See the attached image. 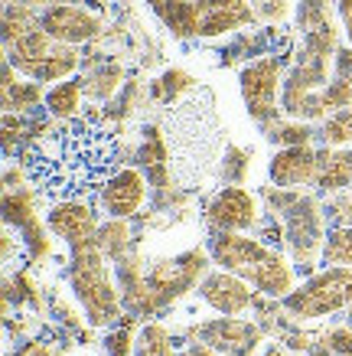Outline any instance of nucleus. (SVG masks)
<instances>
[{
    "label": "nucleus",
    "instance_id": "nucleus-26",
    "mask_svg": "<svg viewBox=\"0 0 352 356\" xmlns=\"http://www.w3.org/2000/svg\"><path fill=\"white\" fill-rule=\"evenodd\" d=\"M261 134H265L274 147H307V144H313V138H317L320 131L313 128L310 121H297V118L280 115V118L261 124Z\"/></svg>",
    "mask_w": 352,
    "mask_h": 356
},
{
    "label": "nucleus",
    "instance_id": "nucleus-18",
    "mask_svg": "<svg viewBox=\"0 0 352 356\" xmlns=\"http://www.w3.org/2000/svg\"><path fill=\"white\" fill-rule=\"evenodd\" d=\"M317 177V147H278L267 161V180L280 190H307Z\"/></svg>",
    "mask_w": 352,
    "mask_h": 356
},
{
    "label": "nucleus",
    "instance_id": "nucleus-13",
    "mask_svg": "<svg viewBox=\"0 0 352 356\" xmlns=\"http://www.w3.org/2000/svg\"><path fill=\"white\" fill-rule=\"evenodd\" d=\"M98 209L101 206H95V200H53L46 209V226L72 252V248L95 242L98 229H101Z\"/></svg>",
    "mask_w": 352,
    "mask_h": 356
},
{
    "label": "nucleus",
    "instance_id": "nucleus-44",
    "mask_svg": "<svg viewBox=\"0 0 352 356\" xmlns=\"http://www.w3.org/2000/svg\"><path fill=\"white\" fill-rule=\"evenodd\" d=\"M115 3H131V0H115Z\"/></svg>",
    "mask_w": 352,
    "mask_h": 356
},
{
    "label": "nucleus",
    "instance_id": "nucleus-34",
    "mask_svg": "<svg viewBox=\"0 0 352 356\" xmlns=\"http://www.w3.org/2000/svg\"><path fill=\"white\" fill-rule=\"evenodd\" d=\"M323 265H330V268H352V226H333L326 232Z\"/></svg>",
    "mask_w": 352,
    "mask_h": 356
},
{
    "label": "nucleus",
    "instance_id": "nucleus-16",
    "mask_svg": "<svg viewBox=\"0 0 352 356\" xmlns=\"http://www.w3.org/2000/svg\"><path fill=\"white\" fill-rule=\"evenodd\" d=\"M196 10H199V40L242 33L261 20L251 0H196Z\"/></svg>",
    "mask_w": 352,
    "mask_h": 356
},
{
    "label": "nucleus",
    "instance_id": "nucleus-38",
    "mask_svg": "<svg viewBox=\"0 0 352 356\" xmlns=\"http://www.w3.org/2000/svg\"><path fill=\"white\" fill-rule=\"evenodd\" d=\"M251 3H255L258 17L274 26V23H284L290 13H294V3H297V0H251Z\"/></svg>",
    "mask_w": 352,
    "mask_h": 356
},
{
    "label": "nucleus",
    "instance_id": "nucleus-42",
    "mask_svg": "<svg viewBox=\"0 0 352 356\" xmlns=\"http://www.w3.org/2000/svg\"><path fill=\"white\" fill-rule=\"evenodd\" d=\"M258 356H287V353H284V350H280V346L274 343V346H267V350H261Z\"/></svg>",
    "mask_w": 352,
    "mask_h": 356
},
{
    "label": "nucleus",
    "instance_id": "nucleus-28",
    "mask_svg": "<svg viewBox=\"0 0 352 356\" xmlns=\"http://www.w3.org/2000/svg\"><path fill=\"white\" fill-rule=\"evenodd\" d=\"M134 356H180V340L160 321H144L137 330Z\"/></svg>",
    "mask_w": 352,
    "mask_h": 356
},
{
    "label": "nucleus",
    "instance_id": "nucleus-41",
    "mask_svg": "<svg viewBox=\"0 0 352 356\" xmlns=\"http://www.w3.org/2000/svg\"><path fill=\"white\" fill-rule=\"evenodd\" d=\"M180 356H222V353H215L212 346L199 343V340H190V346H186V350H180Z\"/></svg>",
    "mask_w": 352,
    "mask_h": 356
},
{
    "label": "nucleus",
    "instance_id": "nucleus-5",
    "mask_svg": "<svg viewBox=\"0 0 352 356\" xmlns=\"http://www.w3.org/2000/svg\"><path fill=\"white\" fill-rule=\"evenodd\" d=\"M167 140L176 151V177L183 184L203 180L219 157V121L212 111V95L199 88L180 98L167 115Z\"/></svg>",
    "mask_w": 352,
    "mask_h": 356
},
{
    "label": "nucleus",
    "instance_id": "nucleus-22",
    "mask_svg": "<svg viewBox=\"0 0 352 356\" xmlns=\"http://www.w3.org/2000/svg\"><path fill=\"white\" fill-rule=\"evenodd\" d=\"M153 17L163 23V30L173 40H192L199 36V10L196 0H147Z\"/></svg>",
    "mask_w": 352,
    "mask_h": 356
},
{
    "label": "nucleus",
    "instance_id": "nucleus-23",
    "mask_svg": "<svg viewBox=\"0 0 352 356\" xmlns=\"http://www.w3.org/2000/svg\"><path fill=\"white\" fill-rule=\"evenodd\" d=\"M323 111L326 118L336 115V111H346L352 108V46H340L336 53V63H333V76H330V86L323 88Z\"/></svg>",
    "mask_w": 352,
    "mask_h": 356
},
{
    "label": "nucleus",
    "instance_id": "nucleus-11",
    "mask_svg": "<svg viewBox=\"0 0 352 356\" xmlns=\"http://www.w3.org/2000/svg\"><path fill=\"white\" fill-rule=\"evenodd\" d=\"M190 340L212 346L215 353L222 356H258L265 346V330L258 321H245L242 314L238 317L219 314V317H209L203 324H192Z\"/></svg>",
    "mask_w": 352,
    "mask_h": 356
},
{
    "label": "nucleus",
    "instance_id": "nucleus-33",
    "mask_svg": "<svg viewBox=\"0 0 352 356\" xmlns=\"http://www.w3.org/2000/svg\"><path fill=\"white\" fill-rule=\"evenodd\" d=\"M140 321L134 317V314H124L117 324L108 327L105 340H101V346H105V356H134V343H137V330H140Z\"/></svg>",
    "mask_w": 352,
    "mask_h": 356
},
{
    "label": "nucleus",
    "instance_id": "nucleus-20",
    "mask_svg": "<svg viewBox=\"0 0 352 356\" xmlns=\"http://www.w3.org/2000/svg\"><path fill=\"white\" fill-rule=\"evenodd\" d=\"M78 69H82L78 46H69V43H59V40H56L36 63L20 69V76L33 79V82H43V86H56V82H62V79H72Z\"/></svg>",
    "mask_w": 352,
    "mask_h": 356
},
{
    "label": "nucleus",
    "instance_id": "nucleus-15",
    "mask_svg": "<svg viewBox=\"0 0 352 356\" xmlns=\"http://www.w3.org/2000/svg\"><path fill=\"white\" fill-rule=\"evenodd\" d=\"M43 20V30L59 40V43L69 46H85L95 43L101 36V13H95L92 7H82V3H59V7H46L40 13Z\"/></svg>",
    "mask_w": 352,
    "mask_h": 356
},
{
    "label": "nucleus",
    "instance_id": "nucleus-39",
    "mask_svg": "<svg viewBox=\"0 0 352 356\" xmlns=\"http://www.w3.org/2000/svg\"><path fill=\"white\" fill-rule=\"evenodd\" d=\"M336 13H340L342 33H346V43L352 46V0H336Z\"/></svg>",
    "mask_w": 352,
    "mask_h": 356
},
{
    "label": "nucleus",
    "instance_id": "nucleus-21",
    "mask_svg": "<svg viewBox=\"0 0 352 356\" xmlns=\"http://www.w3.org/2000/svg\"><path fill=\"white\" fill-rule=\"evenodd\" d=\"M352 186V147H317V177L313 190L320 193H342Z\"/></svg>",
    "mask_w": 352,
    "mask_h": 356
},
{
    "label": "nucleus",
    "instance_id": "nucleus-1",
    "mask_svg": "<svg viewBox=\"0 0 352 356\" xmlns=\"http://www.w3.org/2000/svg\"><path fill=\"white\" fill-rule=\"evenodd\" d=\"M23 167L30 184L53 200H95L111 173L121 167V140L98 115L59 121V128L23 147Z\"/></svg>",
    "mask_w": 352,
    "mask_h": 356
},
{
    "label": "nucleus",
    "instance_id": "nucleus-35",
    "mask_svg": "<svg viewBox=\"0 0 352 356\" xmlns=\"http://www.w3.org/2000/svg\"><path fill=\"white\" fill-rule=\"evenodd\" d=\"M320 140L330 144V147H352V108L336 111V115L323 121Z\"/></svg>",
    "mask_w": 352,
    "mask_h": 356
},
{
    "label": "nucleus",
    "instance_id": "nucleus-29",
    "mask_svg": "<svg viewBox=\"0 0 352 356\" xmlns=\"http://www.w3.org/2000/svg\"><path fill=\"white\" fill-rule=\"evenodd\" d=\"M336 0H297L294 3V26L300 36H307L313 30L333 26L336 23Z\"/></svg>",
    "mask_w": 352,
    "mask_h": 356
},
{
    "label": "nucleus",
    "instance_id": "nucleus-31",
    "mask_svg": "<svg viewBox=\"0 0 352 356\" xmlns=\"http://www.w3.org/2000/svg\"><path fill=\"white\" fill-rule=\"evenodd\" d=\"M192 88H196V79L186 72V69H167V72H160V76L150 82V92H153V98L160 102V105H176L183 95H190Z\"/></svg>",
    "mask_w": 352,
    "mask_h": 356
},
{
    "label": "nucleus",
    "instance_id": "nucleus-8",
    "mask_svg": "<svg viewBox=\"0 0 352 356\" xmlns=\"http://www.w3.org/2000/svg\"><path fill=\"white\" fill-rule=\"evenodd\" d=\"M209 271H212V255L203 245H192L180 255H173V259L153 261L147 268V294L153 314L176 304L190 291H199V284Z\"/></svg>",
    "mask_w": 352,
    "mask_h": 356
},
{
    "label": "nucleus",
    "instance_id": "nucleus-19",
    "mask_svg": "<svg viewBox=\"0 0 352 356\" xmlns=\"http://www.w3.org/2000/svg\"><path fill=\"white\" fill-rule=\"evenodd\" d=\"M0 105H3V115H30V111L43 108L46 105L43 82H33V79L20 76V72H17V65H13L10 59H3Z\"/></svg>",
    "mask_w": 352,
    "mask_h": 356
},
{
    "label": "nucleus",
    "instance_id": "nucleus-4",
    "mask_svg": "<svg viewBox=\"0 0 352 356\" xmlns=\"http://www.w3.org/2000/svg\"><path fill=\"white\" fill-rule=\"evenodd\" d=\"M265 213L278 216L284 222V252L294 261L297 275H317V265L323 261V245H326V209L320 196L310 190H280V186H265L261 190Z\"/></svg>",
    "mask_w": 352,
    "mask_h": 356
},
{
    "label": "nucleus",
    "instance_id": "nucleus-24",
    "mask_svg": "<svg viewBox=\"0 0 352 356\" xmlns=\"http://www.w3.org/2000/svg\"><path fill=\"white\" fill-rule=\"evenodd\" d=\"M78 79H82V88H85V98H92V102H111L121 92V86H124V65L111 63V59H98Z\"/></svg>",
    "mask_w": 352,
    "mask_h": 356
},
{
    "label": "nucleus",
    "instance_id": "nucleus-37",
    "mask_svg": "<svg viewBox=\"0 0 352 356\" xmlns=\"http://www.w3.org/2000/svg\"><path fill=\"white\" fill-rule=\"evenodd\" d=\"M65 353V337L62 334H40L36 340L23 346L17 356H62Z\"/></svg>",
    "mask_w": 352,
    "mask_h": 356
},
{
    "label": "nucleus",
    "instance_id": "nucleus-9",
    "mask_svg": "<svg viewBox=\"0 0 352 356\" xmlns=\"http://www.w3.org/2000/svg\"><path fill=\"white\" fill-rule=\"evenodd\" d=\"M294 53H267L258 56L251 63L242 65L238 72V92H242V105H245L248 118L258 124L280 118V88Z\"/></svg>",
    "mask_w": 352,
    "mask_h": 356
},
{
    "label": "nucleus",
    "instance_id": "nucleus-10",
    "mask_svg": "<svg viewBox=\"0 0 352 356\" xmlns=\"http://www.w3.org/2000/svg\"><path fill=\"white\" fill-rule=\"evenodd\" d=\"M40 190L36 186H17V190H3V226L17 229L23 245L30 252V265L43 268V261L53 255V242H49V226H43L40 216Z\"/></svg>",
    "mask_w": 352,
    "mask_h": 356
},
{
    "label": "nucleus",
    "instance_id": "nucleus-30",
    "mask_svg": "<svg viewBox=\"0 0 352 356\" xmlns=\"http://www.w3.org/2000/svg\"><path fill=\"white\" fill-rule=\"evenodd\" d=\"M40 13L36 7H23V3H3V49L13 46L17 40H23L26 33L40 30L43 20H40Z\"/></svg>",
    "mask_w": 352,
    "mask_h": 356
},
{
    "label": "nucleus",
    "instance_id": "nucleus-27",
    "mask_svg": "<svg viewBox=\"0 0 352 356\" xmlns=\"http://www.w3.org/2000/svg\"><path fill=\"white\" fill-rule=\"evenodd\" d=\"M95 245L117 265V261L124 259L128 252H134V248H137V238H134L131 219H111V216H108L105 222H101V229H98Z\"/></svg>",
    "mask_w": 352,
    "mask_h": 356
},
{
    "label": "nucleus",
    "instance_id": "nucleus-6",
    "mask_svg": "<svg viewBox=\"0 0 352 356\" xmlns=\"http://www.w3.org/2000/svg\"><path fill=\"white\" fill-rule=\"evenodd\" d=\"M111 265L115 261L95 242H88V245L69 252V271H65L72 298L78 301L85 321L92 327H105V330L124 317V298H121V284L111 275Z\"/></svg>",
    "mask_w": 352,
    "mask_h": 356
},
{
    "label": "nucleus",
    "instance_id": "nucleus-2",
    "mask_svg": "<svg viewBox=\"0 0 352 356\" xmlns=\"http://www.w3.org/2000/svg\"><path fill=\"white\" fill-rule=\"evenodd\" d=\"M340 46H342V40H340L336 23L300 36V46L290 56L284 88H280V111L287 118L310 121V124L313 121H326L320 95H323V88L330 86L333 63H336Z\"/></svg>",
    "mask_w": 352,
    "mask_h": 356
},
{
    "label": "nucleus",
    "instance_id": "nucleus-3",
    "mask_svg": "<svg viewBox=\"0 0 352 356\" xmlns=\"http://www.w3.org/2000/svg\"><path fill=\"white\" fill-rule=\"evenodd\" d=\"M209 255L215 268H225L245 278L258 294L271 301H284L297 288V268L294 261L271 248L255 232H209Z\"/></svg>",
    "mask_w": 352,
    "mask_h": 356
},
{
    "label": "nucleus",
    "instance_id": "nucleus-17",
    "mask_svg": "<svg viewBox=\"0 0 352 356\" xmlns=\"http://www.w3.org/2000/svg\"><path fill=\"white\" fill-rule=\"evenodd\" d=\"M255 288L248 284L245 278H238L225 268H212L199 284V298H203L206 307H212L215 314H248L255 307Z\"/></svg>",
    "mask_w": 352,
    "mask_h": 356
},
{
    "label": "nucleus",
    "instance_id": "nucleus-43",
    "mask_svg": "<svg viewBox=\"0 0 352 356\" xmlns=\"http://www.w3.org/2000/svg\"><path fill=\"white\" fill-rule=\"evenodd\" d=\"M346 324L352 327V301H349V311H346Z\"/></svg>",
    "mask_w": 352,
    "mask_h": 356
},
{
    "label": "nucleus",
    "instance_id": "nucleus-12",
    "mask_svg": "<svg viewBox=\"0 0 352 356\" xmlns=\"http://www.w3.org/2000/svg\"><path fill=\"white\" fill-rule=\"evenodd\" d=\"M261 216H265L261 196L251 193L248 186H222V190H215L212 200L203 209L209 232H255Z\"/></svg>",
    "mask_w": 352,
    "mask_h": 356
},
{
    "label": "nucleus",
    "instance_id": "nucleus-45",
    "mask_svg": "<svg viewBox=\"0 0 352 356\" xmlns=\"http://www.w3.org/2000/svg\"><path fill=\"white\" fill-rule=\"evenodd\" d=\"M349 190H352V186H349Z\"/></svg>",
    "mask_w": 352,
    "mask_h": 356
},
{
    "label": "nucleus",
    "instance_id": "nucleus-32",
    "mask_svg": "<svg viewBox=\"0 0 352 356\" xmlns=\"http://www.w3.org/2000/svg\"><path fill=\"white\" fill-rule=\"evenodd\" d=\"M251 157L255 151H248L242 144H225L222 157H219V173H222L225 186H245L248 173H251Z\"/></svg>",
    "mask_w": 352,
    "mask_h": 356
},
{
    "label": "nucleus",
    "instance_id": "nucleus-36",
    "mask_svg": "<svg viewBox=\"0 0 352 356\" xmlns=\"http://www.w3.org/2000/svg\"><path fill=\"white\" fill-rule=\"evenodd\" d=\"M323 209H326V219H330L333 226H352V190L330 193Z\"/></svg>",
    "mask_w": 352,
    "mask_h": 356
},
{
    "label": "nucleus",
    "instance_id": "nucleus-25",
    "mask_svg": "<svg viewBox=\"0 0 352 356\" xmlns=\"http://www.w3.org/2000/svg\"><path fill=\"white\" fill-rule=\"evenodd\" d=\"M82 98H85V88H82V79H62L56 86L46 88V115L53 121H75L82 118Z\"/></svg>",
    "mask_w": 352,
    "mask_h": 356
},
{
    "label": "nucleus",
    "instance_id": "nucleus-7",
    "mask_svg": "<svg viewBox=\"0 0 352 356\" xmlns=\"http://www.w3.org/2000/svg\"><path fill=\"white\" fill-rule=\"evenodd\" d=\"M352 301V268H326L310 275L303 284L280 301L284 314L297 324L307 321H323L330 314H346Z\"/></svg>",
    "mask_w": 352,
    "mask_h": 356
},
{
    "label": "nucleus",
    "instance_id": "nucleus-14",
    "mask_svg": "<svg viewBox=\"0 0 352 356\" xmlns=\"http://www.w3.org/2000/svg\"><path fill=\"white\" fill-rule=\"evenodd\" d=\"M147 186L150 180L137 167H117L105 180L101 193H98V206L101 213L111 219H134L147 203Z\"/></svg>",
    "mask_w": 352,
    "mask_h": 356
},
{
    "label": "nucleus",
    "instance_id": "nucleus-40",
    "mask_svg": "<svg viewBox=\"0 0 352 356\" xmlns=\"http://www.w3.org/2000/svg\"><path fill=\"white\" fill-rule=\"evenodd\" d=\"M3 3H23V7L46 10V7H59V3H85V0H3Z\"/></svg>",
    "mask_w": 352,
    "mask_h": 356
}]
</instances>
